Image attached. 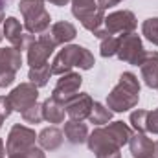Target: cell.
Masks as SVG:
<instances>
[{
	"label": "cell",
	"instance_id": "6da1fadb",
	"mask_svg": "<svg viewBox=\"0 0 158 158\" xmlns=\"http://www.w3.org/2000/svg\"><path fill=\"white\" fill-rule=\"evenodd\" d=\"M140 101V81L132 72H123L118 85L107 96V107L112 112H125L134 109Z\"/></svg>",
	"mask_w": 158,
	"mask_h": 158
},
{
	"label": "cell",
	"instance_id": "7a4b0ae2",
	"mask_svg": "<svg viewBox=\"0 0 158 158\" xmlns=\"http://www.w3.org/2000/svg\"><path fill=\"white\" fill-rule=\"evenodd\" d=\"M96 64L94 55L90 53V50H86L85 46L79 44H66L52 61V74L55 76H63L72 72L74 66H79L81 70H90Z\"/></svg>",
	"mask_w": 158,
	"mask_h": 158
},
{
	"label": "cell",
	"instance_id": "3957f363",
	"mask_svg": "<svg viewBox=\"0 0 158 158\" xmlns=\"http://www.w3.org/2000/svg\"><path fill=\"white\" fill-rule=\"evenodd\" d=\"M19 9L24 17V28L31 35H40L50 30L52 17L44 7V0H20Z\"/></svg>",
	"mask_w": 158,
	"mask_h": 158
},
{
	"label": "cell",
	"instance_id": "277c9868",
	"mask_svg": "<svg viewBox=\"0 0 158 158\" xmlns=\"http://www.w3.org/2000/svg\"><path fill=\"white\" fill-rule=\"evenodd\" d=\"M72 15L92 33L105 22V9H101L96 0H72Z\"/></svg>",
	"mask_w": 158,
	"mask_h": 158
},
{
	"label": "cell",
	"instance_id": "5b68a950",
	"mask_svg": "<svg viewBox=\"0 0 158 158\" xmlns=\"http://www.w3.org/2000/svg\"><path fill=\"white\" fill-rule=\"evenodd\" d=\"M37 134L33 129L26 127V125H13L9 134H7V143H6V155L13 156V155H22L28 149H31L35 145Z\"/></svg>",
	"mask_w": 158,
	"mask_h": 158
},
{
	"label": "cell",
	"instance_id": "8992f818",
	"mask_svg": "<svg viewBox=\"0 0 158 158\" xmlns=\"http://www.w3.org/2000/svg\"><path fill=\"white\" fill-rule=\"evenodd\" d=\"M119 61L127 63V64H134V66H140L143 57H145V50H143V42L140 39V35H136L134 31L132 33H127V35H121L119 37V48L118 53Z\"/></svg>",
	"mask_w": 158,
	"mask_h": 158
},
{
	"label": "cell",
	"instance_id": "52a82bcc",
	"mask_svg": "<svg viewBox=\"0 0 158 158\" xmlns=\"http://www.w3.org/2000/svg\"><path fill=\"white\" fill-rule=\"evenodd\" d=\"M136 17L132 11L129 9H121V11H114V13H109L105 17V30L110 33V35H127V33H132L136 30Z\"/></svg>",
	"mask_w": 158,
	"mask_h": 158
},
{
	"label": "cell",
	"instance_id": "ba28073f",
	"mask_svg": "<svg viewBox=\"0 0 158 158\" xmlns=\"http://www.w3.org/2000/svg\"><path fill=\"white\" fill-rule=\"evenodd\" d=\"M2 33H4L6 39L9 40V44H11L13 48H17L19 52L28 50V46L35 40V35H31V33H24L22 24H20L15 17H7V19H4V22H2Z\"/></svg>",
	"mask_w": 158,
	"mask_h": 158
},
{
	"label": "cell",
	"instance_id": "9c48e42d",
	"mask_svg": "<svg viewBox=\"0 0 158 158\" xmlns=\"http://www.w3.org/2000/svg\"><path fill=\"white\" fill-rule=\"evenodd\" d=\"M37 98H39V88L33 85V83H20L19 86H15L11 90V94L7 96L13 110L17 112H24L26 109H30L31 105L37 103Z\"/></svg>",
	"mask_w": 158,
	"mask_h": 158
},
{
	"label": "cell",
	"instance_id": "30bf717a",
	"mask_svg": "<svg viewBox=\"0 0 158 158\" xmlns=\"http://www.w3.org/2000/svg\"><path fill=\"white\" fill-rule=\"evenodd\" d=\"M81 83H83V77L79 76L77 72H68V74H63L61 79L57 81V85H55V88H53V92H52V96L50 98H53L55 101H59V103H63V105H66L76 94L79 92V88H81Z\"/></svg>",
	"mask_w": 158,
	"mask_h": 158
},
{
	"label": "cell",
	"instance_id": "8fae6325",
	"mask_svg": "<svg viewBox=\"0 0 158 158\" xmlns=\"http://www.w3.org/2000/svg\"><path fill=\"white\" fill-rule=\"evenodd\" d=\"M92 105H94V101H92V98H90V94H76L66 105H64V109H66V114H68V118L74 119V121H83V119H86L90 116V110H92Z\"/></svg>",
	"mask_w": 158,
	"mask_h": 158
},
{
	"label": "cell",
	"instance_id": "7c38bea8",
	"mask_svg": "<svg viewBox=\"0 0 158 158\" xmlns=\"http://www.w3.org/2000/svg\"><path fill=\"white\" fill-rule=\"evenodd\" d=\"M129 149L134 158H149L155 155V142L145 132H132L129 138Z\"/></svg>",
	"mask_w": 158,
	"mask_h": 158
},
{
	"label": "cell",
	"instance_id": "4fadbf2b",
	"mask_svg": "<svg viewBox=\"0 0 158 158\" xmlns=\"http://www.w3.org/2000/svg\"><path fill=\"white\" fill-rule=\"evenodd\" d=\"M142 79L149 88H158V52H145L140 64Z\"/></svg>",
	"mask_w": 158,
	"mask_h": 158
},
{
	"label": "cell",
	"instance_id": "5bb4252c",
	"mask_svg": "<svg viewBox=\"0 0 158 158\" xmlns=\"http://www.w3.org/2000/svg\"><path fill=\"white\" fill-rule=\"evenodd\" d=\"M26 52H28V64H30V68H37V66L46 64L48 59H50V55L53 53V50L39 39L33 40V42L28 46Z\"/></svg>",
	"mask_w": 158,
	"mask_h": 158
},
{
	"label": "cell",
	"instance_id": "9a60e30c",
	"mask_svg": "<svg viewBox=\"0 0 158 158\" xmlns=\"http://www.w3.org/2000/svg\"><path fill=\"white\" fill-rule=\"evenodd\" d=\"M22 66V53L17 48H0V74H17Z\"/></svg>",
	"mask_w": 158,
	"mask_h": 158
},
{
	"label": "cell",
	"instance_id": "2e32d148",
	"mask_svg": "<svg viewBox=\"0 0 158 158\" xmlns=\"http://www.w3.org/2000/svg\"><path fill=\"white\" fill-rule=\"evenodd\" d=\"M37 142H39L40 149L44 151H55L63 145L64 142V132L57 127H46L42 129L37 136Z\"/></svg>",
	"mask_w": 158,
	"mask_h": 158
},
{
	"label": "cell",
	"instance_id": "e0dca14e",
	"mask_svg": "<svg viewBox=\"0 0 158 158\" xmlns=\"http://www.w3.org/2000/svg\"><path fill=\"white\" fill-rule=\"evenodd\" d=\"M48 31H50L52 39L55 40V44H57V46H59V44H66V42L74 40V39H76V35H77L76 26H74L72 22H66V20H61V22L52 24Z\"/></svg>",
	"mask_w": 158,
	"mask_h": 158
},
{
	"label": "cell",
	"instance_id": "ac0fdd59",
	"mask_svg": "<svg viewBox=\"0 0 158 158\" xmlns=\"http://www.w3.org/2000/svg\"><path fill=\"white\" fill-rule=\"evenodd\" d=\"M64 136H66V140H68L70 143H74V145L85 143L86 138H88V127H86V123H83V121H74V119H70V121L64 123Z\"/></svg>",
	"mask_w": 158,
	"mask_h": 158
},
{
	"label": "cell",
	"instance_id": "d6986e66",
	"mask_svg": "<svg viewBox=\"0 0 158 158\" xmlns=\"http://www.w3.org/2000/svg\"><path fill=\"white\" fill-rule=\"evenodd\" d=\"M64 114H66L64 105L55 101L53 98H48L42 103V116H44V119L48 123H63L64 121Z\"/></svg>",
	"mask_w": 158,
	"mask_h": 158
},
{
	"label": "cell",
	"instance_id": "ffe728a7",
	"mask_svg": "<svg viewBox=\"0 0 158 158\" xmlns=\"http://www.w3.org/2000/svg\"><path fill=\"white\" fill-rule=\"evenodd\" d=\"M107 132L112 136V140L118 143L119 147H123L125 143H129V138L132 136V131L127 123L123 121H112V123H107Z\"/></svg>",
	"mask_w": 158,
	"mask_h": 158
},
{
	"label": "cell",
	"instance_id": "44dd1931",
	"mask_svg": "<svg viewBox=\"0 0 158 158\" xmlns=\"http://www.w3.org/2000/svg\"><path fill=\"white\" fill-rule=\"evenodd\" d=\"M110 119H112V110L109 107H105L103 103L94 101L92 110H90V116H88V121L94 123V125H107Z\"/></svg>",
	"mask_w": 158,
	"mask_h": 158
},
{
	"label": "cell",
	"instance_id": "7402d4cb",
	"mask_svg": "<svg viewBox=\"0 0 158 158\" xmlns=\"http://www.w3.org/2000/svg\"><path fill=\"white\" fill-rule=\"evenodd\" d=\"M50 76H52V64H50V63H46V64H42V66H37V68H30V72H28L30 83H33L37 88L46 86Z\"/></svg>",
	"mask_w": 158,
	"mask_h": 158
},
{
	"label": "cell",
	"instance_id": "603a6c76",
	"mask_svg": "<svg viewBox=\"0 0 158 158\" xmlns=\"http://www.w3.org/2000/svg\"><path fill=\"white\" fill-rule=\"evenodd\" d=\"M142 33H143V37L149 40L151 44L158 46V17H151V19L143 20Z\"/></svg>",
	"mask_w": 158,
	"mask_h": 158
},
{
	"label": "cell",
	"instance_id": "cb8c5ba5",
	"mask_svg": "<svg viewBox=\"0 0 158 158\" xmlns=\"http://www.w3.org/2000/svg\"><path fill=\"white\" fill-rule=\"evenodd\" d=\"M99 40H101L99 50H101V55L103 57H112V55L118 53V48H119L118 35H107V37H103V39H99Z\"/></svg>",
	"mask_w": 158,
	"mask_h": 158
},
{
	"label": "cell",
	"instance_id": "d4e9b609",
	"mask_svg": "<svg viewBox=\"0 0 158 158\" xmlns=\"http://www.w3.org/2000/svg\"><path fill=\"white\" fill-rule=\"evenodd\" d=\"M147 114L149 110H142V109L131 112V123L136 132H147Z\"/></svg>",
	"mask_w": 158,
	"mask_h": 158
},
{
	"label": "cell",
	"instance_id": "484cf974",
	"mask_svg": "<svg viewBox=\"0 0 158 158\" xmlns=\"http://www.w3.org/2000/svg\"><path fill=\"white\" fill-rule=\"evenodd\" d=\"M20 116H22V119H24L26 123H40V121L44 119V116H42V105H39V103L31 105V107L26 109Z\"/></svg>",
	"mask_w": 158,
	"mask_h": 158
},
{
	"label": "cell",
	"instance_id": "4316f807",
	"mask_svg": "<svg viewBox=\"0 0 158 158\" xmlns=\"http://www.w3.org/2000/svg\"><path fill=\"white\" fill-rule=\"evenodd\" d=\"M11 112H13V107H11V103L7 99V96H0V127L4 123V119L7 118Z\"/></svg>",
	"mask_w": 158,
	"mask_h": 158
},
{
	"label": "cell",
	"instance_id": "83f0119b",
	"mask_svg": "<svg viewBox=\"0 0 158 158\" xmlns=\"http://www.w3.org/2000/svg\"><path fill=\"white\" fill-rule=\"evenodd\" d=\"M147 132L158 134V107L155 110H149L147 114Z\"/></svg>",
	"mask_w": 158,
	"mask_h": 158
},
{
	"label": "cell",
	"instance_id": "f1b7e54d",
	"mask_svg": "<svg viewBox=\"0 0 158 158\" xmlns=\"http://www.w3.org/2000/svg\"><path fill=\"white\" fill-rule=\"evenodd\" d=\"M96 158H121L119 147H107V149H99L98 153H94Z\"/></svg>",
	"mask_w": 158,
	"mask_h": 158
},
{
	"label": "cell",
	"instance_id": "f546056e",
	"mask_svg": "<svg viewBox=\"0 0 158 158\" xmlns=\"http://www.w3.org/2000/svg\"><path fill=\"white\" fill-rule=\"evenodd\" d=\"M24 156H26V158H46V155L42 153V149H40V147H35V145H33L31 149H28V151L24 153Z\"/></svg>",
	"mask_w": 158,
	"mask_h": 158
},
{
	"label": "cell",
	"instance_id": "4dcf8cb0",
	"mask_svg": "<svg viewBox=\"0 0 158 158\" xmlns=\"http://www.w3.org/2000/svg\"><path fill=\"white\" fill-rule=\"evenodd\" d=\"M121 0H98V6L101 7V9H109V7H114V6H118Z\"/></svg>",
	"mask_w": 158,
	"mask_h": 158
},
{
	"label": "cell",
	"instance_id": "1f68e13d",
	"mask_svg": "<svg viewBox=\"0 0 158 158\" xmlns=\"http://www.w3.org/2000/svg\"><path fill=\"white\" fill-rule=\"evenodd\" d=\"M44 2H50V4H53V6H59V7H63V6H66L70 0H44Z\"/></svg>",
	"mask_w": 158,
	"mask_h": 158
},
{
	"label": "cell",
	"instance_id": "d6a6232c",
	"mask_svg": "<svg viewBox=\"0 0 158 158\" xmlns=\"http://www.w3.org/2000/svg\"><path fill=\"white\" fill-rule=\"evenodd\" d=\"M6 156V147H4V142H2V138H0V158Z\"/></svg>",
	"mask_w": 158,
	"mask_h": 158
},
{
	"label": "cell",
	"instance_id": "836d02e7",
	"mask_svg": "<svg viewBox=\"0 0 158 158\" xmlns=\"http://www.w3.org/2000/svg\"><path fill=\"white\" fill-rule=\"evenodd\" d=\"M155 156L158 158V142H155Z\"/></svg>",
	"mask_w": 158,
	"mask_h": 158
},
{
	"label": "cell",
	"instance_id": "e575fe53",
	"mask_svg": "<svg viewBox=\"0 0 158 158\" xmlns=\"http://www.w3.org/2000/svg\"><path fill=\"white\" fill-rule=\"evenodd\" d=\"M9 158H26V156H24V153H22V155H13V156H9Z\"/></svg>",
	"mask_w": 158,
	"mask_h": 158
},
{
	"label": "cell",
	"instance_id": "d590c367",
	"mask_svg": "<svg viewBox=\"0 0 158 158\" xmlns=\"http://www.w3.org/2000/svg\"><path fill=\"white\" fill-rule=\"evenodd\" d=\"M0 22H4V9H0Z\"/></svg>",
	"mask_w": 158,
	"mask_h": 158
},
{
	"label": "cell",
	"instance_id": "8d00e7d4",
	"mask_svg": "<svg viewBox=\"0 0 158 158\" xmlns=\"http://www.w3.org/2000/svg\"><path fill=\"white\" fill-rule=\"evenodd\" d=\"M4 6H6V0H0V9H4Z\"/></svg>",
	"mask_w": 158,
	"mask_h": 158
},
{
	"label": "cell",
	"instance_id": "74e56055",
	"mask_svg": "<svg viewBox=\"0 0 158 158\" xmlns=\"http://www.w3.org/2000/svg\"><path fill=\"white\" fill-rule=\"evenodd\" d=\"M4 39V33H2V30H0V40Z\"/></svg>",
	"mask_w": 158,
	"mask_h": 158
},
{
	"label": "cell",
	"instance_id": "f35d334b",
	"mask_svg": "<svg viewBox=\"0 0 158 158\" xmlns=\"http://www.w3.org/2000/svg\"><path fill=\"white\" fill-rule=\"evenodd\" d=\"M149 158H153V156H149Z\"/></svg>",
	"mask_w": 158,
	"mask_h": 158
}]
</instances>
